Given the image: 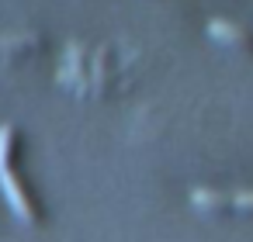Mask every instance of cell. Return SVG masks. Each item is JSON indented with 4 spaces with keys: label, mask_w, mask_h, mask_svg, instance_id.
I'll list each match as a JSON object with an SVG mask.
<instances>
[{
    "label": "cell",
    "mask_w": 253,
    "mask_h": 242,
    "mask_svg": "<svg viewBox=\"0 0 253 242\" xmlns=\"http://www.w3.org/2000/svg\"><path fill=\"white\" fill-rule=\"evenodd\" d=\"M232 207H239V211H253V190H239V194H232Z\"/></svg>",
    "instance_id": "obj_5"
},
{
    "label": "cell",
    "mask_w": 253,
    "mask_h": 242,
    "mask_svg": "<svg viewBox=\"0 0 253 242\" xmlns=\"http://www.w3.org/2000/svg\"><path fill=\"white\" fill-rule=\"evenodd\" d=\"M45 42L42 35H32V32H21V35H0V59H21L28 52H39Z\"/></svg>",
    "instance_id": "obj_3"
},
{
    "label": "cell",
    "mask_w": 253,
    "mask_h": 242,
    "mask_svg": "<svg viewBox=\"0 0 253 242\" xmlns=\"http://www.w3.org/2000/svg\"><path fill=\"white\" fill-rule=\"evenodd\" d=\"M191 201H194V207H201V211H229V207H232V194H225V190H208V187L191 190Z\"/></svg>",
    "instance_id": "obj_4"
},
{
    "label": "cell",
    "mask_w": 253,
    "mask_h": 242,
    "mask_svg": "<svg viewBox=\"0 0 253 242\" xmlns=\"http://www.w3.org/2000/svg\"><path fill=\"white\" fill-rule=\"evenodd\" d=\"M18 156H21V138L14 125H0V190H4L7 204L14 207L18 218L25 221H42V204L35 190L21 180L18 173Z\"/></svg>",
    "instance_id": "obj_1"
},
{
    "label": "cell",
    "mask_w": 253,
    "mask_h": 242,
    "mask_svg": "<svg viewBox=\"0 0 253 242\" xmlns=\"http://www.w3.org/2000/svg\"><path fill=\"white\" fill-rule=\"evenodd\" d=\"M208 32L218 38V42H229L243 52H253V32L243 28V25H232V21H222V18H211L208 21Z\"/></svg>",
    "instance_id": "obj_2"
}]
</instances>
